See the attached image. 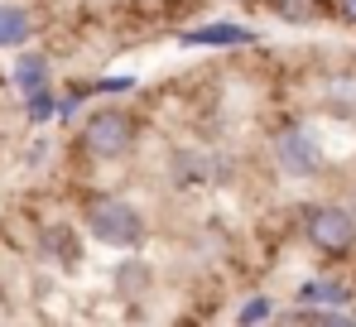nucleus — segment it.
<instances>
[{
    "instance_id": "10",
    "label": "nucleus",
    "mask_w": 356,
    "mask_h": 327,
    "mask_svg": "<svg viewBox=\"0 0 356 327\" xmlns=\"http://www.w3.org/2000/svg\"><path fill=\"white\" fill-rule=\"evenodd\" d=\"M24 102H29V106H24V115H29L34 125H44V120H54V115H58V97H54L49 87H39V92H29Z\"/></svg>"
},
{
    "instance_id": "5",
    "label": "nucleus",
    "mask_w": 356,
    "mask_h": 327,
    "mask_svg": "<svg viewBox=\"0 0 356 327\" xmlns=\"http://www.w3.org/2000/svg\"><path fill=\"white\" fill-rule=\"evenodd\" d=\"M178 44L183 49H236V44H255V29L232 24V19H217V24H202V29H183Z\"/></svg>"
},
{
    "instance_id": "6",
    "label": "nucleus",
    "mask_w": 356,
    "mask_h": 327,
    "mask_svg": "<svg viewBox=\"0 0 356 327\" xmlns=\"http://www.w3.org/2000/svg\"><path fill=\"white\" fill-rule=\"evenodd\" d=\"M298 303H313V308H347V303H352V289H347L342 279L318 274V279H303V284H298Z\"/></svg>"
},
{
    "instance_id": "1",
    "label": "nucleus",
    "mask_w": 356,
    "mask_h": 327,
    "mask_svg": "<svg viewBox=\"0 0 356 327\" xmlns=\"http://www.w3.org/2000/svg\"><path fill=\"white\" fill-rule=\"evenodd\" d=\"M82 221H87L92 241H102V246H111V250H140L145 236H149L140 207L125 202V198H116V193H92V198L82 202Z\"/></svg>"
},
{
    "instance_id": "8",
    "label": "nucleus",
    "mask_w": 356,
    "mask_h": 327,
    "mask_svg": "<svg viewBox=\"0 0 356 327\" xmlns=\"http://www.w3.org/2000/svg\"><path fill=\"white\" fill-rule=\"evenodd\" d=\"M34 34V19L19 5H0V49H24Z\"/></svg>"
},
{
    "instance_id": "9",
    "label": "nucleus",
    "mask_w": 356,
    "mask_h": 327,
    "mask_svg": "<svg viewBox=\"0 0 356 327\" xmlns=\"http://www.w3.org/2000/svg\"><path fill=\"white\" fill-rule=\"evenodd\" d=\"M15 87L29 97V92H39V87H49V58L44 54H24L15 63Z\"/></svg>"
},
{
    "instance_id": "7",
    "label": "nucleus",
    "mask_w": 356,
    "mask_h": 327,
    "mask_svg": "<svg viewBox=\"0 0 356 327\" xmlns=\"http://www.w3.org/2000/svg\"><path fill=\"white\" fill-rule=\"evenodd\" d=\"M44 260H58L63 270L77 265V241H72V226H67V221L44 226Z\"/></svg>"
},
{
    "instance_id": "11",
    "label": "nucleus",
    "mask_w": 356,
    "mask_h": 327,
    "mask_svg": "<svg viewBox=\"0 0 356 327\" xmlns=\"http://www.w3.org/2000/svg\"><path fill=\"white\" fill-rule=\"evenodd\" d=\"M265 318H270V298H260V294L236 313V323H265Z\"/></svg>"
},
{
    "instance_id": "4",
    "label": "nucleus",
    "mask_w": 356,
    "mask_h": 327,
    "mask_svg": "<svg viewBox=\"0 0 356 327\" xmlns=\"http://www.w3.org/2000/svg\"><path fill=\"white\" fill-rule=\"evenodd\" d=\"M270 154H275V164H280L284 173H294V178H308V173L323 168V145H318V135L303 130V125H280L275 140H270Z\"/></svg>"
},
{
    "instance_id": "13",
    "label": "nucleus",
    "mask_w": 356,
    "mask_h": 327,
    "mask_svg": "<svg viewBox=\"0 0 356 327\" xmlns=\"http://www.w3.org/2000/svg\"><path fill=\"white\" fill-rule=\"evenodd\" d=\"M337 15H342L347 24H356V0H337Z\"/></svg>"
},
{
    "instance_id": "3",
    "label": "nucleus",
    "mask_w": 356,
    "mask_h": 327,
    "mask_svg": "<svg viewBox=\"0 0 356 327\" xmlns=\"http://www.w3.org/2000/svg\"><path fill=\"white\" fill-rule=\"evenodd\" d=\"M303 236H308V246L323 250V255H347L356 246V217L347 207H332V202L308 207V212H303Z\"/></svg>"
},
{
    "instance_id": "2",
    "label": "nucleus",
    "mask_w": 356,
    "mask_h": 327,
    "mask_svg": "<svg viewBox=\"0 0 356 327\" xmlns=\"http://www.w3.org/2000/svg\"><path fill=\"white\" fill-rule=\"evenodd\" d=\"M82 150H87L97 164L125 159V154L135 150V120H130V111H120V106L92 111L87 125H82Z\"/></svg>"
},
{
    "instance_id": "12",
    "label": "nucleus",
    "mask_w": 356,
    "mask_h": 327,
    "mask_svg": "<svg viewBox=\"0 0 356 327\" xmlns=\"http://www.w3.org/2000/svg\"><path fill=\"white\" fill-rule=\"evenodd\" d=\"M130 87H135L130 77H102V82H97V87H87V92H130Z\"/></svg>"
}]
</instances>
